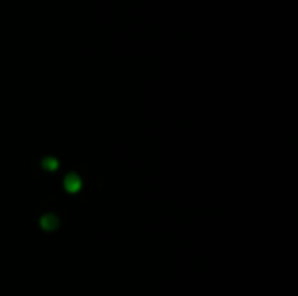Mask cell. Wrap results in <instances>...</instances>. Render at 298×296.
I'll list each match as a JSON object with an SVG mask.
<instances>
[{"label":"cell","instance_id":"7a4b0ae2","mask_svg":"<svg viewBox=\"0 0 298 296\" xmlns=\"http://www.w3.org/2000/svg\"><path fill=\"white\" fill-rule=\"evenodd\" d=\"M40 225H42L44 230L51 232V230H54V228H58L59 221H58V218L54 216V214H44L42 219H40Z\"/></svg>","mask_w":298,"mask_h":296},{"label":"cell","instance_id":"3957f363","mask_svg":"<svg viewBox=\"0 0 298 296\" xmlns=\"http://www.w3.org/2000/svg\"><path fill=\"white\" fill-rule=\"evenodd\" d=\"M42 166H44V169H48V171H56V169H58V160L53 159V157H45L44 162H42Z\"/></svg>","mask_w":298,"mask_h":296},{"label":"cell","instance_id":"6da1fadb","mask_svg":"<svg viewBox=\"0 0 298 296\" xmlns=\"http://www.w3.org/2000/svg\"><path fill=\"white\" fill-rule=\"evenodd\" d=\"M63 183H65V190H66V192H70V193L79 192L80 187H82V180H80V176L75 175V172H70V175H66Z\"/></svg>","mask_w":298,"mask_h":296}]
</instances>
